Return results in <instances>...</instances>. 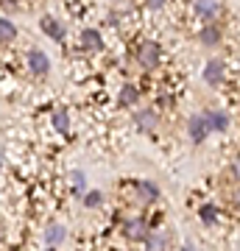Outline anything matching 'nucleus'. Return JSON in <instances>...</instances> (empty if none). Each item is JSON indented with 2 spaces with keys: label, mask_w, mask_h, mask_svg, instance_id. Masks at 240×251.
<instances>
[{
  "label": "nucleus",
  "mask_w": 240,
  "mask_h": 251,
  "mask_svg": "<svg viewBox=\"0 0 240 251\" xmlns=\"http://www.w3.org/2000/svg\"><path fill=\"white\" fill-rule=\"evenodd\" d=\"M137 62L142 64V70H157L162 62V50L157 42H140L137 48Z\"/></svg>",
  "instance_id": "1"
},
{
  "label": "nucleus",
  "mask_w": 240,
  "mask_h": 251,
  "mask_svg": "<svg viewBox=\"0 0 240 251\" xmlns=\"http://www.w3.org/2000/svg\"><path fill=\"white\" fill-rule=\"evenodd\" d=\"M187 137H190V143H204L207 137H210V128L204 123V115H193L187 120Z\"/></svg>",
  "instance_id": "2"
},
{
  "label": "nucleus",
  "mask_w": 240,
  "mask_h": 251,
  "mask_svg": "<svg viewBox=\"0 0 240 251\" xmlns=\"http://www.w3.org/2000/svg\"><path fill=\"white\" fill-rule=\"evenodd\" d=\"M28 70L34 73V75H48V70H51V59H48V53L39 50V48L28 50Z\"/></svg>",
  "instance_id": "3"
},
{
  "label": "nucleus",
  "mask_w": 240,
  "mask_h": 251,
  "mask_svg": "<svg viewBox=\"0 0 240 251\" xmlns=\"http://www.w3.org/2000/svg\"><path fill=\"white\" fill-rule=\"evenodd\" d=\"M223 75H226V70H223L221 59H210V62L204 64V81L210 84V87H218V84L223 81Z\"/></svg>",
  "instance_id": "4"
},
{
  "label": "nucleus",
  "mask_w": 240,
  "mask_h": 251,
  "mask_svg": "<svg viewBox=\"0 0 240 251\" xmlns=\"http://www.w3.org/2000/svg\"><path fill=\"white\" fill-rule=\"evenodd\" d=\"M134 123H137V128H142V131H154V128L160 126V115H157L154 109H137V112H134Z\"/></svg>",
  "instance_id": "5"
},
{
  "label": "nucleus",
  "mask_w": 240,
  "mask_h": 251,
  "mask_svg": "<svg viewBox=\"0 0 240 251\" xmlns=\"http://www.w3.org/2000/svg\"><path fill=\"white\" fill-rule=\"evenodd\" d=\"M123 234L129 237V240H140L142 243V237L148 234V224L142 221V218H129L123 224Z\"/></svg>",
  "instance_id": "6"
},
{
  "label": "nucleus",
  "mask_w": 240,
  "mask_h": 251,
  "mask_svg": "<svg viewBox=\"0 0 240 251\" xmlns=\"http://www.w3.org/2000/svg\"><path fill=\"white\" fill-rule=\"evenodd\" d=\"M198 42L204 48H218L221 45V28L215 25V23H207V25L198 31Z\"/></svg>",
  "instance_id": "7"
},
{
  "label": "nucleus",
  "mask_w": 240,
  "mask_h": 251,
  "mask_svg": "<svg viewBox=\"0 0 240 251\" xmlns=\"http://www.w3.org/2000/svg\"><path fill=\"white\" fill-rule=\"evenodd\" d=\"M39 25H42L45 36H51V39H56V42H62L64 39V25L59 23V20H53L51 14H45V17L39 20Z\"/></svg>",
  "instance_id": "8"
},
{
  "label": "nucleus",
  "mask_w": 240,
  "mask_h": 251,
  "mask_svg": "<svg viewBox=\"0 0 240 251\" xmlns=\"http://www.w3.org/2000/svg\"><path fill=\"white\" fill-rule=\"evenodd\" d=\"M79 42H81L84 50H101V48H104V36H101L95 28H84L81 36H79Z\"/></svg>",
  "instance_id": "9"
},
{
  "label": "nucleus",
  "mask_w": 240,
  "mask_h": 251,
  "mask_svg": "<svg viewBox=\"0 0 240 251\" xmlns=\"http://www.w3.org/2000/svg\"><path fill=\"white\" fill-rule=\"evenodd\" d=\"M137 196L145 206L148 204H157L160 201V187L154 184V181H137Z\"/></svg>",
  "instance_id": "10"
},
{
  "label": "nucleus",
  "mask_w": 240,
  "mask_h": 251,
  "mask_svg": "<svg viewBox=\"0 0 240 251\" xmlns=\"http://www.w3.org/2000/svg\"><path fill=\"white\" fill-rule=\"evenodd\" d=\"M204 123L210 128V134L213 131H226L229 128V117L223 115V112H204Z\"/></svg>",
  "instance_id": "11"
},
{
  "label": "nucleus",
  "mask_w": 240,
  "mask_h": 251,
  "mask_svg": "<svg viewBox=\"0 0 240 251\" xmlns=\"http://www.w3.org/2000/svg\"><path fill=\"white\" fill-rule=\"evenodd\" d=\"M193 9H196V14L213 20L221 11V0H193Z\"/></svg>",
  "instance_id": "12"
},
{
  "label": "nucleus",
  "mask_w": 240,
  "mask_h": 251,
  "mask_svg": "<svg viewBox=\"0 0 240 251\" xmlns=\"http://www.w3.org/2000/svg\"><path fill=\"white\" fill-rule=\"evenodd\" d=\"M64 237H67V229H64L62 224H51L45 229V243H48V246H62Z\"/></svg>",
  "instance_id": "13"
},
{
  "label": "nucleus",
  "mask_w": 240,
  "mask_h": 251,
  "mask_svg": "<svg viewBox=\"0 0 240 251\" xmlns=\"http://www.w3.org/2000/svg\"><path fill=\"white\" fill-rule=\"evenodd\" d=\"M137 100H140V90H137L134 84H123V87H120V95H117V103H120V106H134Z\"/></svg>",
  "instance_id": "14"
},
{
  "label": "nucleus",
  "mask_w": 240,
  "mask_h": 251,
  "mask_svg": "<svg viewBox=\"0 0 240 251\" xmlns=\"http://www.w3.org/2000/svg\"><path fill=\"white\" fill-rule=\"evenodd\" d=\"M142 243L148 246V249H168L170 246V237L165 232H148L142 237Z\"/></svg>",
  "instance_id": "15"
},
{
  "label": "nucleus",
  "mask_w": 240,
  "mask_h": 251,
  "mask_svg": "<svg viewBox=\"0 0 240 251\" xmlns=\"http://www.w3.org/2000/svg\"><path fill=\"white\" fill-rule=\"evenodd\" d=\"M17 39V25L11 20L0 17V42H14Z\"/></svg>",
  "instance_id": "16"
},
{
  "label": "nucleus",
  "mask_w": 240,
  "mask_h": 251,
  "mask_svg": "<svg viewBox=\"0 0 240 251\" xmlns=\"http://www.w3.org/2000/svg\"><path fill=\"white\" fill-rule=\"evenodd\" d=\"M53 128L59 134H67V131H70V115H67L64 109H56L53 112Z\"/></svg>",
  "instance_id": "17"
},
{
  "label": "nucleus",
  "mask_w": 240,
  "mask_h": 251,
  "mask_svg": "<svg viewBox=\"0 0 240 251\" xmlns=\"http://www.w3.org/2000/svg\"><path fill=\"white\" fill-rule=\"evenodd\" d=\"M198 218H201V224L215 226V224H218V206H215V204H204L201 209H198Z\"/></svg>",
  "instance_id": "18"
},
{
  "label": "nucleus",
  "mask_w": 240,
  "mask_h": 251,
  "mask_svg": "<svg viewBox=\"0 0 240 251\" xmlns=\"http://www.w3.org/2000/svg\"><path fill=\"white\" fill-rule=\"evenodd\" d=\"M70 181H73V190H76V196H84L87 193V176H84V171H73L70 173Z\"/></svg>",
  "instance_id": "19"
},
{
  "label": "nucleus",
  "mask_w": 240,
  "mask_h": 251,
  "mask_svg": "<svg viewBox=\"0 0 240 251\" xmlns=\"http://www.w3.org/2000/svg\"><path fill=\"white\" fill-rule=\"evenodd\" d=\"M81 201H84V206H87V209H98V206L104 204V193H98V190H89V193H84V196H81Z\"/></svg>",
  "instance_id": "20"
},
{
  "label": "nucleus",
  "mask_w": 240,
  "mask_h": 251,
  "mask_svg": "<svg viewBox=\"0 0 240 251\" xmlns=\"http://www.w3.org/2000/svg\"><path fill=\"white\" fill-rule=\"evenodd\" d=\"M232 176H235V179L240 181V156H238L235 162H232Z\"/></svg>",
  "instance_id": "21"
},
{
  "label": "nucleus",
  "mask_w": 240,
  "mask_h": 251,
  "mask_svg": "<svg viewBox=\"0 0 240 251\" xmlns=\"http://www.w3.org/2000/svg\"><path fill=\"white\" fill-rule=\"evenodd\" d=\"M145 3H148V9H162V6H165V0H145Z\"/></svg>",
  "instance_id": "22"
},
{
  "label": "nucleus",
  "mask_w": 240,
  "mask_h": 251,
  "mask_svg": "<svg viewBox=\"0 0 240 251\" xmlns=\"http://www.w3.org/2000/svg\"><path fill=\"white\" fill-rule=\"evenodd\" d=\"M232 201H235V206L240 209V184L235 187V193H232Z\"/></svg>",
  "instance_id": "23"
},
{
  "label": "nucleus",
  "mask_w": 240,
  "mask_h": 251,
  "mask_svg": "<svg viewBox=\"0 0 240 251\" xmlns=\"http://www.w3.org/2000/svg\"><path fill=\"white\" fill-rule=\"evenodd\" d=\"M3 162H6V148L0 145V168H3Z\"/></svg>",
  "instance_id": "24"
},
{
  "label": "nucleus",
  "mask_w": 240,
  "mask_h": 251,
  "mask_svg": "<svg viewBox=\"0 0 240 251\" xmlns=\"http://www.w3.org/2000/svg\"><path fill=\"white\" fill-rule=\"evenodd\" d=\"M0 243H3V234H0Z\"/></svg>",
  "instance_id": "25"
}]
</instances>
